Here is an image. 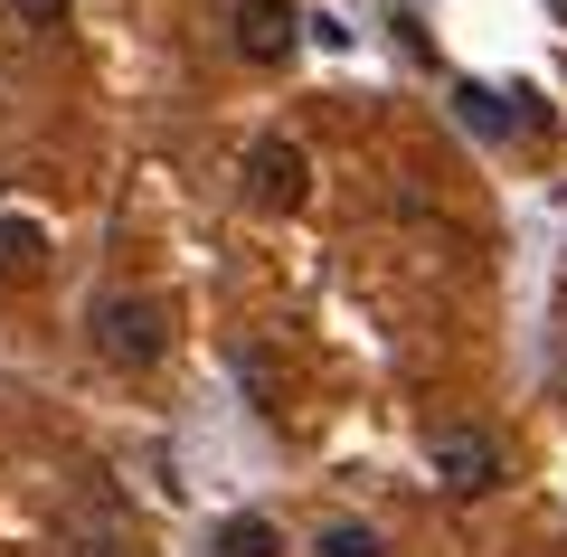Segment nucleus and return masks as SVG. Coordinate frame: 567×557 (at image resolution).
<instances>
[{"label":"nucleus","mask_w":567,"mask_h":557,"mask_svg":"<svg viewBox=\"0 0 567 557\" xmlns=\"http://www.w3.org/2000/svg\"><path fill=\"white\" fill-rule=\"evenodd\" d=\"M322 557H388V548H379L369 529H350V519H341V529H322Z\"/></svg>","instance_id":"7"},{"label":"nucleus","mask_w":567,"mask_h":557,"mask_svg":"<svg viewBox=\"0 0 567 557\" xmlns=\"http://www.w3.org/2000/svg\"><path fill=\"white\" fill-rule=\"evenodd\" d=\"M425 463H435V482H445L454 501H483L492 482H502V444H492L483 425H435V435H425Z\"/></svg>","instance_id":"2"},{"label":"nucleus","mask_w":567,"mask_h":557,"mask_svg":"<svg viewBox=\"0 0 567 557\" xmlns=\"http://www.w3.org/2000/svg\"><path fill=\"white\" fill-rule=\"evenodd\" d=\"M95 350L114 369H152L171 350V302L162 293H104L95 302Z\"/></svg>","instance_id":"1"},{"label":"nucleus","mask_w":567,"mask_h":557,"mask_svg":"<svg viewBox=\"0 0 567 557\" xmlns=\"http://www.w3.org/2000/svg\"><path fill=\"white\" fill-rule=\"evenodd\" d=\"M39 218H0V283H29L39 275Z\"/></svg>","instance_id":"5"},{"label":"nucleus","mask_w":567,"mask_h":557,"mask_svg":"<svg viewBox=\"0 0 567 557\" xmlns=\"http://www.w3.org/2000/svg\"><path fill=\"white\" fill-rule=\"evenodd\" d=\"M58 557H114V548H104V538H76V548H58Z\"/></svg>","instance_id":"9"},{"label":"nucleus","mask_w":567,"mask_h":557,"mask_svg":"<svg viewBox=\"0 0 567 557\" xmlns=\"http://www.w3.org/2000/svg\"><path fill=\"white\" fill-rule=\"evenodd\" d=\"M548 20H567V0H548Z\"/></svg>","instance_id":"10"},{"label":"nucleus","mask_w":567,"mask_h":557,"mask_svg":"<svg viewBox=\"0 0 567 557\" xmlns=\"http://www.w3.org/2000/svg\"><path fill=\"white\" fill-rule=\"evenodd\" d=\"M303 39V10L293 0H237V58L246 66H284Z\"/></svg>","instance_id":"3"},{"label":"nucleus","mask_w":567,"mask_h":557,"mask_svg":"<svg viewBox=\"0 0 567 557\" xmlns=\"http://www.w3.org/2000/svg\"><path fill=\"white\" fill-rule=\"evenodd\" d=\"M10 20H20V29H58L66 0H10Z\"/></svg>","instance_id":"8"},{"label":"nucleus","mask_w":567,"mask_h":557,"mask_svg":"<svg viewBox=\"0 0 567 557\" xmlns=\"http://www.w3.org/2000/svg\"><path fill=\"white\" fill-rule=\"evenodd\" d=\"M303 189H312V171H303L293 142H256L246 152V199L256 208H303Z\"/></svg>","instance_id":"4"},{"label":"nucleus","mask_w":567,"mask_h":557,"mask_svg":"<svg viewBox=\"0 0 567 557\" xmlns=\"http://www.w3.org/2000/svg\"><path fill=\"white\" fill-rule=\"evenodd\" d=\"M218 557H284V529H275V519H256V510H237L218 529Z\"/></svg>","instance_id":"6"}]
</instances>
